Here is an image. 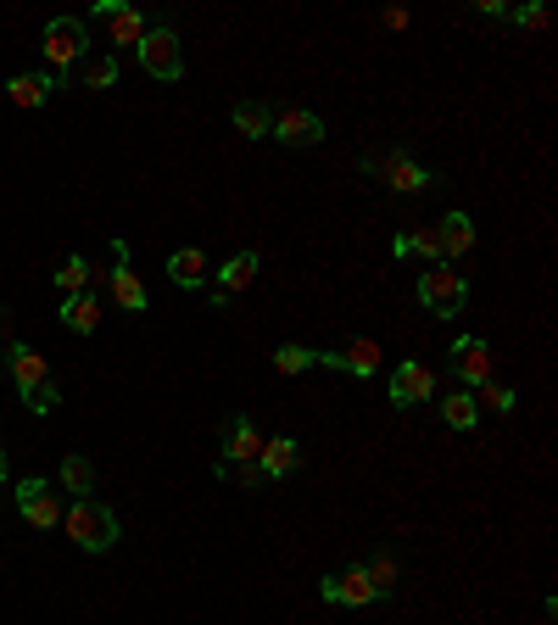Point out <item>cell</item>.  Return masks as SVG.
Segmentation results:
<instances>
[{
  "label": "cell",
  "mask_w": 558,
  "mask_h": 625,
  "mask_svg": "<svg viewBox=\"0 0 558 625\" xmlns=\"http://www.w3.org/2000/svg\"><path fill=\"white\" fill-rule=\"evenodd\" d=\"M84 56H90V29L79 18H50L45 23V61H50V90L56 84H73V73L84 68Z\"/></svg>",
  "instance_id": "6da1fadb"
},
{
  "label": "cell",
  "mask_w": 558,
  "mask_h": 625,
  "mask_svg": "<svg viewBox=\"0 0 558 625\" xmlns=\"http://www.w3.org/2000/svg\"><path fill=\"white\" fill-rule=\"evenodd\" d=\"M61 525H68V536H73L79 553H106V547L123 536L117 514H112L106 503H95V497H79V503L61 514Z\"/></svg>",
  "instance_id": "7a4b0ae2"
},
{
  "label": "cell",
  "mask_w": 558,
  "mask_h": 625,
  "mask_svg": "<svg viewBox=\"0 0 558 625\" xmlns=\"http://www.w3.org/2000/svg\"><path fill=\"white\" fill-rule=\"evenodd\" d=\"M419 302L436 312V319H458L464 302H469V280L458 269H447V263H430L419 274Z\"/></svg>",
  "instance_id": "3957f363"
},
{
  "label": "cell",
  "mask_w": 558,
  "mask_h": 625,
  "mask_svg": "<svg viewBox=\"0 0 558 625\" xmlns=\"http://www.w3.org/2000/svg\"><path fill=\"white\" fill-rule=\"evenodd\" d=\"M368 173H380L386 184H391V191L397 196H419V191H430V184H436V168H424V162H413L402 146L391 151V157H368L363 162Z\"/></svg>",
  "instance_id": "277c9868"
},
{
  "label": "cell",
  "mask_w": 558,
  "mask_h": 625,
  "mask_svg": "<svg viewBox=\"0 0 558 625\" xmlns=\"http://www.w3.org/2000/svg\"><path fill=\"white\" fill-rule=\"evenodd\" d=\"M140 50V68L157 79V84H173L184 73V50H179V34L173 29H146V39L135 45Z\"/></svg>",
  "instance_id": "5b68a950"
},
{
  "label": "cell",
  "mask_w": 558,
  "mask_h": 625,
  "mask_svg": "<svg viewBox=\"0 0 558 625\" xmlns=\"http://www.w3.org/2000/svg\"><path fill=\"white\" fill-rule=\"evenodd\" d=\"M18 514L34 525V531H50V525H61V491L50 486V480H39V475H29L23 486H18Z\"/></svg>",
  "instance_id": "8992f818"
},
{
  "label": "cell",
  "mask_w": 558,
  "mask_h": 625,
  "mask_svg": "<svg viewBox=\"0 0 558 625\" xmlns=\"http://www.w3.org/2000/svg\"><path fill=\"white\" fill-rule=\"evenodd\" d=\"M436 397V374H430L419 357H402L397 368H391V402L397 408H419V402H430Z\"/></svg>",
  "instance_id": "52a82bcc"
},
{
  "label": "cell",
  "mask_w": 558,
  "mask_h": 625,
  "mask_svg": "<svg viewBox=\"0 0 558 625\" xmlns=\"http://www.w3.org/2000/svg\"><path fill=\"white\" fill-rule=\"evenodd\" d=\"M274 140L285 146H319L324 140V117L307 106H274Z\"/></svg>",
  "instance_id": "ba28073f"
},
{
  "label": "cell",
  "mask_w": 558,
  "mask_h": 625,
  "mask_svg": "<svg viewBox=\"0 0 558 625\" xmlns=\"http://www.w3.org/2000/svg\"><path fill=\"white\" fill-rule=\"evenodd\" d=\"M112 258H117V269H112V296L123 302V312H146V285H140V274L129 269V240H112Z\"/></svg>",
  "instance_id": "9c48e42d"
},
{
  "label": "cell",
  "mask_w": 558,
  "mask_h": 625,
  "mask_svg": "<svg viewBox=\"0 0 558 625\" xmlns=\"http://www.w3.org/2000/svg\"><path fill=\"white\" fill-rule=\"evenodd\" d=\"M324 603H346V609H368V603H375L380 592L375 587H368V576H363V565H352L346 576H324Z\"/></svg>",
  "instance_id": "30bf717a"
},
{
  "label": "cell",
  "mask_w": 558,
  "mask_h": 625,
  "mask_svg": "<svg viewBox=\"0 0 558 625\" xmlns=\"http://www.w3.org/2000/svg\"><path fill=\"white\" fill-rule=\"evenodd\" d=\"M453 368H458V380H464V386L480 391V386L491 380V346H486L480 336H464V341L453 346Z\"/></svg>",
  "instance_id": "8fae6325"
},
{
  "label": "cell",
  "mask_w": 558,
  "mask_h": 625,
  "mask_svg": "<svg viewBox=\"0 0 558 625\" xmlns=\"http://www.w3.org/2000/svg\"><path fill=\"white\" fill-rule=\"evenodd\" d=\"M258 285V252H235L224 269H218V291H213V302L224 307L229 296H240V291H252Z\"/></svg>",
  "instance_id": "7c38bea8"
},
{
  "label": "cell",
  "mask_w": 558,
  "mask_h": 625,
  "mask_svg": "<svg viewBox=\"0 0 558 625\" xmlns=\"http://www.w3.org/2000/svg\"><path fill=\"white\" fill-rule=\"evenodd\" d=\"M95 18H106L112 45H140L146 39V18L135 7H117V0H95Z\"/></svg>",
  "instance_id": "4fadbf2b"
},
{
  "label": "cell",
  "mask_w": 558,
  "mask_h": 625,
  "mask_svg": "<svg viewBox=\"0 0 558 625\" xmlns=\"http://www.w3.org/2000/svg\"><path fill=\"white\" fill-rule=\"evenodd\" d=\"M296 464H301L296 435H269V442H263V453H258V469H263V480H285Z\"/></svg>",
  "instance_id": "5bb4252c"
},
{
  "label": "cell",
  "mask_w": 558,
  "mask_h": 625,
  "mask_svg": "<svg viewBox=\"0 0 558 625\" xmlns=\"http://www.w3.org/2000/svg\"><path fill=\"white\" fill-rule=\"evenodd\" d=\"M7 363H12V380H18V397H23V402H29V397L50 380V368H45V357H39L34 346H12V357H7Z\"/></svg>",
  "instance_id": "9a60e30c"
},
{
  "label": "cell",
  "mask_w": 558,
  "mask_h": 625,
  "mask_svg": "<svg viewBox=\"0 0 558 625\" xmlns=\"http://www.w3.org/2000/svg\"><path fill=\"white\" fill-rule=\"evenodd\" d=\"M258 453H263L258 424L246 419V413H235V419H229V447H224V458H229V464H258Z\"/></svg>",
  "instance_id": "2e32d148"
},
{
  "label": "cell",
  "mask_w": 558,
  "mask_h": 625,
  "mask_svg": "<svg viewBox=\"0 0 558 625\" xmlns=\"http://www.w3.org/2000/svg\"><path fill=\"white\" fill-rule=\"evenodd\" d=\"M168 280H173L179 291H202V285H207V258L196 252V246H179V252L168 258Z\"/></svg>",
  "instance_id": "e0dca14e"
},
{
  "label": "cell",
  "mask_w": 558,
  "mask_h": 625,
  "mask_svg": "<svg viewBox=\"0 0 558 625\" xmlns=\"http://www.w3.org/2000/svg\"><path fill=\"white\" fill-rule=\"evenodd\" d=\"M436 235H442V258H469L475 252V218L469 213H447L436 224Z\"/></svg>",
  "instance_id": "ac0fdd59"
},
{
  "label": "cell",
  "mask_w": 558,
  "mask_h": 625,
  "mask_svg": "<svg viewBox=\"0 0 558 625\" xmlns=\"http://www.w3.org/2000/svg\"><path fill=\"white\" fill-rule=\"evenodd\" d=\"M61 325H68L73 336H95V330H101V302H95L90 291L68 296V302H61Z\"/></svg>",
  "instance_id": "d6986e66"
},
{
  "label": "cell",
  "mask_w": 558,
  "mask_h": 625,
  "mask_svg": "<svg viewBox=\"0 0 558 625\" xmlns=\"http://www.w3.org/2000/svg\"><path fill=\"white\" fill-rule=\"evenodd\" d=\"M229 117H235V129H240L246 140H269V135H274V112H269L263 101H235Z\"/></svg>",
  "instance_id": "ffe728a7"
},
{
  "label": "cell",
  "mask_w": 558,
  "mask_h": 625,
  "mask_svg": "<svg viewBox=\"0 0 558 625\" xmlns=\"http://www.w3.org/2000/svg\"><path fill=\"white\" fill-rule=\"evenodd\" d=\"M391 252H397V258H430V263H436V258H442V235H436V224H419V229L397 235Z\"/></svg>",
  "instance_id": "44dd1931"
},
{
  "label": "cell",
  "mask_w": 558,
  "mask_h": 625,
  "mask_svg": "<svg viewBox=\"0 0 558 625\" xmlns=\"http://www.w3.org/2000/svg\"><path fill=\"white\" fill-rule=\"evenodd\" d=\"M341 374H352V380H375L380 374V346L375 341H352L341 352Z\"/></svg>",
  "instance_id": "7402d4cb"
},
{
  "label": "cell",
  "mask_w": 558,
  "mask_h": 625,
  "mask_svg": "<svg viewBox=\"0 0 558 625\" xmlns=\"http://www.w3.org/2000/svg\"><path fill=\"white\" fill-rule=\"evenodd\" d=\"M7 95H12V106H45L50 101V79L45 73H12Z\"/></svg>",
  "instance_id": "603a6c76"
},
{
  "label": "cell",
  "mask_w": 558,
  "mask_h": 625,
  "mask_svg": "<svg viewBox=\"0 0 558 625\" xmlns=\"http://www.w3.org/2000/svg\"><path fill=\"white\" fill-rule=\"evenodd\" d=\"M73 79H79L84 90H112V84H117V61H112V56H84V68H79Z\"/></svg>",
  "instance_id": "cb8c5ba5"
},
{
  "label": "cell",
  "mask_w": 558,
  "mask_h": 625,
  "mask_svg": "<svg viewBox=\"0 0 558 625\" xmlns=\"http://www.w3.org/2000/svg\"><path fill=\"white\" fill-rule=\"evenodd\" d=\"M56 480L68 486V491H79V497H84V491L95 486V464H90V458H79V453H68V458H61V469H56Z\"/></svg>",
  "instance_id": "d4e9b609"
},
{
  "label": "cell",
  "mask_w": 558,
  "mask_h": 625,
  "mask_svg": "<svg viewBox=\"0 0 558 625\" xmlns=\"http://www.w3.org/2000/svg\"><path fill=\"white\" fill-rule=\"evenodd\" d=\"M442 419H447L453 430H475V424H480V408H475L469 391H453V397H442Z\"/></svg>",
  "instance_id": "484cf974"
},
{
  "label": "cell",
  "mask_w": 558,
  "mask_h": 625,
  "mask_svg": "<svg viewBox=\"0 0 558 625\" xmlns=\"http://www.w3.org/2000/svg\"><path fill=\"white\" fill-rule=\"evenodd\" d=\"M90 280H95V269H90V263H84L79 252H73L68 263H61V269H56V285H61V291H68V296H79V291H90Z\"/></svg>",
  "instance_id": "4316f807"
},
{
  "label": "cell",
  "mask_w": 558,
  "mask_h": 625,
  "mask_svg": "<svg viewBox=\"0 0 558 625\" xmlns=\"http://www.w3.org/2000/svg\"><path fill=\"white\" fill-rule=\"evenodd\" d=\"M363 576H368V587H375L380 598L397 587V558L391 553H375V558H368V565H363Z\"/></svg>",
  "instance_id": "83f0119b"
},
{
  "label": "cell",
  "mask_w": 558,
  "mask_h": 625,
  "mask_svg": "<svg viewBox=\"0 0 558 625\" xmlns=\"http://www.w3.org/2000/svg\"><path fill=\"white\" fill-rule=\"evenodd\" d=\"M469 397H475V408H491V413H514V402H520V397H514L509 386H498V380H486V386L469 391Z\"/></svg>",
  "instance_id": "f1b7e54d"
},
{
  "label": "cell",
  "mask_w": 558,
  "mask_h": 625,
  "mask_svg": "<svg viewBox=\"0 0 558 625\" xmlns=\"http://www.w3.org/2000/svg\"><path fill=\"white\" fill-rule=\"evenodd\" d=\"M213 469H218V480L246 486V491H258V486H263V469H258V464H229V458H218Z\"/></svg>",
  "instance_id": "f546056e"
},
{
  "label": "cell",
  "mask_w": 558,
  "mask_h": 625,
  "mask_svg": "<svg viewBox=\"0 0 558 625\" xmlns=\"http://www.w3.org/2000/svg\"><path fill=\"white\" fill-rule=\"evenodd\" d=\"M274 368L285 374V380H291V374H307V368H314V352L296 346V341H285V346L274 352Z\"/></svg>",
  "instance_id": "4dcf8cb0"
},
{
  "label": "cell",
  "mask_w": 558,
  "mask_h": 625,
  "mask_svg": "<svg viewBox=\"0 0 558 625\" xmlns=\"http://www.w3.org/2000/svg\"><path fill=\"white\" fill-rule=\"evenodd\" d=\"M56 402H61V386H56V380H45V386L29 397V413H56Z\"/></svg>",
  "instance_id": "1f68e13d"
},
{
  "label": "cell",
  "mask_w": 558,
  "mask_h": 625,
  "mask_svg": "<svg viewBox=\"0 0 558 625\" xmlns=\"http://www.w3.org/2000/svg\"><path fill=\"white\" fill-rule=\"evenodd\" d=\"M509 18H514L520 29H547V7H514Z\"/></svg>",
  "instance_id": "d6a6232c"
},
{
  "label": "cell",
  "mask_w": 558,
  "mask_h": 625,
  "mask_svg": "<svg viewBox=\"0 0 558 625\" xmlns=\"http://www.w3.org/2000/svg\"><path fill=\"white\" fill-rule=\"evenodd\" d=\"M12 325H18V319H12V307H7V302H0V341H7V336H12Z\"/></svg>",
  "instance_id": "836d02e7"
},
{
  "label": "cell",
  "mask_w": 558,
  "mask_h": 625,
  "mask_svg": "<svg viewBox=\"0 0 558 625\" xmlns=\"http://www.w3.org/2000/svg\"><path fill=\"white\" fill-rule=\"evenodd\" d=\"M0 480H7V453H0Z\"/></svg>",
  "instance_id": "e575fe53"
}]
</instances>
